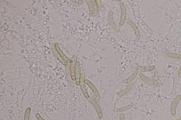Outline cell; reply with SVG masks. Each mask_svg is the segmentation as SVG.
Listing matches in <instances>:
<instances>
[{
	"mask_svg": "<svg viewBox=\"0 0 181 120\" xmlns=\"http://www.w3.org/2000/svg\"><path fill=\"white\" fill-rule=\"evenodd\" d=\"M134 85V83L133 82L130 83L129 85H128L126 88L123 90L120 91L117 93L118 95L120 96H123L125 95V94H127L128 92L130 91V90L132 89Z\"/></svg>",
	"mask_w": 181,
	"mask_h": 120,
	"instance_id": "obj_11",
	"label": "cell"
},
{
	"mask_svg": "<svg viewBox=\"0 0 181 120\" xmlns=\"http://www.w3.org/2000/svg\"><path fill=\"white\" fill-rule=\"evenodd\" d=\"M85 75L83 74L81 75V83H80V86H81V89L84 96L86 99H88L90 97L87 90L86 87L85 83Z\"/></svg>",
	"mask_w": 181,
	"mask_h": 120,
	"instance_id": "obj_5",
	"label": "cell"
},
{
	"mask_svg": "<svg viewBox=\"0 0 181 120\" xmlns=\"http://www.w3.org/2000/svg\"><path fill=\"white\" fill-rule=\"evenodd\" d=\"M119 120H125V116L123 113H121L120 115Z\"/></svg>",
	"mask_w": 181,
	"mask_h": 120,
	"instance_id": "obj_26",
	"label": "cell"
},
{
	"mask_svg": "<svg viewBox=\"0 0 181 120\" xmlns=\"http://www.w3.org/2000/svg\"><path fill=\"white\" fill-rule=\"evenodd\" d=\"M138 73V71L137 69H136L135 71L129 77L127 78L124 80L123 81V83L124 84H128L131 82L137 76Z\"/></svg>",
	"mask_w": 181,
	"mask_h": 120,
	"instance_id": "obj_14",
	"label": "cell"
},
{
	"mask_svg": "<svg viewBox=\"0 0 181 120\" xmlns=\"http://www.w3.org/2000/svg\"><path fill=\"white\" fill-rule=\"evenodd\" d=\"M155 66L154 65L150 67L138 66L137 70L142 72L151 71L155 69Z\"/></svg>",
	"mask_w": 181,
	"mask_h": 120,
	"instance_id": "obj_17",
	"label": "cell"
},
{
	"mask_svg": "<svg viewBox=\"0 0 181 120\" xmlns=\"http://www.w3.org/2000/svg\"><path fill=\"white\" fill-rule=\"evenodd\" d=\"M176 120L174 119V120Z\"/></svg>",
	"mask_w": 181,
	"mask_h": 120,
	"instance_id": "obj_30",
	"label": "cell"
},
{
	"mask_svg": "<svg viewBox=\"0 0 181 120\" xmlns=\"http://www.w3.org/2000/svg\"><path fill=\"white\" fill-rule=\"evenodd\" d=\"M54 48H55V50L57 52L58 55H59L63 60H64L65 62L70 64L73 62V60L67 57L64 53V52L62 51L59 46H58V43H54Z\"/></svg>",
	"mask_w": 181,
	"mask_h": 120,
	"instance_id": "obj_7",
	"label": "cell"
},
{
	"mask_svg": "<svg viewBox=\"0 0 181 120\" xmlns=\"http://www.w3.org/2000/svg\"><path fill=\"white\" fill-rule=\"evenodd\" d=\"M134 104L133 103H130V104L127 105V106L121 107V108H116L114 109V111L117 112H122L127 111L129 109L133 106Z\"/></svg>",
	"mask_w": 181,
	"mask_h": 120,
	"instance_id": "obj_16",
	"label": "cell"
},
{
	"mask_svg": "<svg viewBox=\"0 0 181 120\" xmlns=\"http://www.w3.org/2000/svg\"><path fill=\"white\" fill-rule=\"evenodd\" d=\"M93 4L94 9V16H97L98 12V5L97 1L96 0H92L91 1Z\"/></svg>",
	"mask_w": 181,
	"mask_h": 120,
	"instance_id": "obj_21",
	"label": "cell"
},
{
	"mask_svg": "<svg viewBox=\"0 0 181 120\" xmlns=\"http://www.w3.org/2000/svg\"><path fill=\"white\" fill-rule=\"evenodd\" d=\"M66 71L67 79H68L69 83L71 85L74 86L75 83L74 81H73L72 79H71L70 73V66H69V65L66 67Z\"/></svg>",
	"mask_w": 181,
	"mask_h": 120,
	"instance_id": "obj_13",
	"label": "cell"
},
{
	"mask_svg": "<svg viewBox=\"0 0 181 120\" xmlns=\"http://www.w3.org/2000/svg\"><path fill=\"white\" fill-rule=\"evenodd\" d=\"M181 100V95H179L176 96L174 98L172 103L170 107V113L173 116H175L176 114V108L177 106L180 101Z\"/></svg>",
	"mask_w": 181,
	"mask_h": 120,
	"instance_id": "obj_3",
	"label": "cell"
},
{
	"mask_svg": "<svg viewBox=\"0 0 181 120\" xmlns=\"http://www.w3.org/2000/svg\"><path fill=\"white\" fill-rule=\"evenodd\" d=\"M139 77L141 79L142 81L145 82V83L149 84V85H153V81L147 77L142 73H140L139 74Z\"/></svg>",
	"mask_w": 181,
	"mask_h": 120,
	"instance_id": "obj_19",
	"label": "cell"
},
{
	"mask_svg": "<svg viewBox=\"0 0 181 120\" xmlns=\"http://www.w3.org/2000/svg\"><path fill=\"white\" fill-rule=\"evenodd\" d=\"M151 72L152 73L153 77V87L155 88L157 87L158 84L159 76L156 69L151 71Z\"/></svg>",
	"mask_w": 181,
	"mask_h": 120,
	"instance_id": "obj_15",
	"label": "cell"
},
{
	"mask_svg": "<svg viewBox=\"0 0 181 120\" xmlns=\"http://www.w3.org/2000/svg\"><path fill=\"white\" fill-rule=\"evenodd\" d=\"M85 1L87 3L89 10V16L92 17L94 15V9L93 4L90 0H86Z\"/></svg>",
	"mask_w": 181,
	"mask_h": 120,
	"instance_id": "obj_18",
	"label": "cell"
},
{
	"mask_svg": "<svg viewBox=\"0 0 181 120\" xmlns=\"http://www.w3.org/2000/svg\"><path fill=\"white\" fill-rule=\"evenodd\" d=\"M71 1L73 2L75 4H77L78 5H82L84 3V2L83 1H73L71 0Z\"/></svg>",
	"mask_w": 181,
	"mask_h": 120,
	"instance_id": "obj_24",
	"label": "cell"
},
{
	"mask_svg": "<svg viewBox=\"0 0 181 120\" xmlns=\"http://www.w3.org/2000/svg\"><path fill=\"white\" fill-rule=\"evenodd\" d=\"M177 120H181V117H180Z\"/></svg>",
	"mask_w": 181,
	"mask_h": 120,
	"instance_id": "obj_29",
	"label": "cell"
},
{
	"mask_svg": "<svg viewBox=\"0 0 181 120\" xmlns=\"http://www.w3.org/2000/svg\"><path fill=\"white\" fill-rule=\"evenodd\" d=\"M52 49L54 55L55 56L57 59L59 61V62L61 63L62 64L64 65V66H67V65H68V63L67 62H65V61L63 60V59L61 58L60 56H59V55H58V53H57L55 51V50L54 49L52 48Z\"/></svg>",
	"mask_w": 181,
	"mask_h": 120,
	"instance_id": "obj_20",
	"label": "cell"
},
{
	"mask_svg": "<svg viewBox=\"0 0 181 120\" xmlns=\"http://www.w3.org/2000/svg\"><path fill=\"white\" fill-rule=\"evenodd\" d=\"M97 1V3L98 4V7L100 8V10H102V11H104L105 10V8L102 5L101 2L100 1Z\"/></svg>",
	"mask_w": 181,
	"mask_h": 120,
	"instance_id": "obj_23",
	"label": "cell"
},
{
	"mask_svg": "<svg viewBox=\"0 0 181 120\" xmlns=\"http://www.w3.org/2000/svg\"><path fill=\"white\" fill-rule=\"evenodd\" d=\"M77 56L74 55L73 56L72 60L73 62L70 65V70L71 79L74 81H76L75 77V68L76 63L77 62Z\"/></svg>",
	"mask_w": 181,
	"mask_h": 120,
	"instance_id": "obj_6",
	"label": "cell"
},
{
	"mask_svg": "<svg viewBox=\"0 0 181 120\" xmlns=\"http://www.w3.org/2000/svg\"><path fill=\"white\" fill-rule=\"evenodd\" d=\"M116 1V2H120L121 1V0H119V1H116V0H115V1Z\"/></svg>",
	"mask_w": 181,
	"mask_h": 120,
	"instance_id": "obj_28",
	"label": "cell"
},
{
	"mask_svg": "<svg viewBox=\"0 0 181 120\" xmlns=\"http://www.w3.org/2000/svg\"><path fill=\"white\" fill-rule=\"evenodd\" d=\"M31 111V109L30 107H27L25 111L24 120H29Z\"/></svg>",
	"mask_w": 181,
	"mask_h": 120,
	"instance_id": "obj_22",
	"label": "cell"
},
{
	"mask_svg": "<svg viewBox=\"0 0 181 120\" xmlns=\"http://www.w3.org/2000/svg\"><path fill=\"white\" fill-rule=\"evenodd\" d=\"M36 117L38 120H45L42 117L39 113H37L35 115Z\"/></svg>",
	"mask_w": 181,
	"mask_h": 120,
	"instance_id": "obj_25",
	"label": "cell"
},
{
	"mask_svg": "<svg viewBox=\"0 0 181 120\" xmlns=\"http://www.w3.org/2000/svg\"><path fill=\"white\" fill-rule=\"evenodd\" d=\"M88 99V100L91 103L95 109L97 113L98 118L100 119H102L103 117V114L101 109L100 105L97 101L93 98L90 97Z\"/></svg>",
	"mask_w": 181,
	"mask_h": 120,
	"instance_id": "obj_1",
	"label": "cell"
},
{
	"mask_svg": "<svg viewBox=\"0 0 181 120\" xmlns=\"http://www.w3.org/2000/svg\"><path fill=\"white\" fill-rule=\"evenodd\" d=\"M126 22L128 24H129L132 27L135 33L137 38L138 39H140V31L139 30V29L136 24L132 20L128 19L126 20Z\"/></svg>",
	"mask_w": 181,
	"mask_h": 120,
	"instance_id": "obj_10",
	"label": "cell"
},
{
	"mask_svg": "<svg viewBox=\"0 0 181 120\" xmlns=\"http://www.w3.org/2000/svg\"><path fill=\"white\" fill-rule=\"evenodd\" d=\"M108 20L109 24H110L111 28L113 30L116 31H119L120 29L119 27L116 24L113 18V14L112 10L109 11L108 13Z\"/></svg>",
	"mask_w": 181,
	"mask_h": 120,
	"instance_id": "obj_9",
	"label": "cell"
},
{
	"mask_svg": "<svg viewBox=\"0 0 181 120\" xmlns=\"http://www.w3.org/2000/svg\"><path fill=\"white\" fill-rule=\"evenodd\" d=\"M81 68L80 63L79 62H77L76 63L75 68V84L77 86L79 85L81 83Z\"/></svg>",
	"mask_w": 181,
	"mask_h": 120,
	"instance_id": "obj_8",
	"label": "cell"
},
{
	"mask_svg": "<svg viewBox=\"0 0 181 120\" xmlns=\"http://www.w3.org/2000/svg\"><path fill=\"white\" fill-rule=\"evenodd\" d=\"M119 5L121 10V16L119 25L120 26H122L125 24L126 21V11L125 4L123 2H120Z\"/></svg>",
	"mask_w": 181,
	"mask_h": 120,
	"instance_id": "obj_4",
	"label": "cell"
},
{
	"mask_svg": "<svg viewBox=\"0 0 181 120\" xmlns=\"http://www.w3.org/2000/svg\"><path fill=\"white\" fill-rule=\"evenodd\" d=\"M85 83L91 89L95 99L98 101L100 99V96L97 89L94 84L87 79H85Z\"/></svg>",
	"mask_w": 181,
	"mask_h": 120,
	"instance_id": "obj_2",
	"label": "cell"
},
{
	"mask_svg": "<svg viewBox=\"0 0 181 120\" xmlns=\"http://www.w3.org/2000/svg\"><path fill=\"white\" fill-rule=\"evenodd\" d=\"M163 52L166 56L169 57L170 58L181 59V54H174L166 50H163Z\"/></svg>",
	"mask_w": 181,
	"mask_h": 120,
	"instance_id": "obj_12",
	"label": "cell"
},
{
	"mask_svg": "<svg viewBox=\"0 0 181 120\" xmlns=\"http://www.w3.org/2000/svg\"><path fill=\"white\" fill-rule=\"evenodd\" d=\"M178 75L179 77H181V66L179 69Z\"/></svg>",
	"mask_w": 181,
	"mask_h": 120,
	"instance_id": "obj_27",
	"label": "cell"
}]
</instances>
